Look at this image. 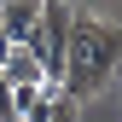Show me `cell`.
Segmentation results:
<instances>
[{
	"label": "cell",
	"instance_id": "cell-1",
	"mask_svg": "<svg viewBox=\"0 0 122 122\" xmlns=\"http://www.w3.org/2000/svg\"><path fill=\"white\" fill-rule=\"evenodd\" d=\"M122 70V29L111 18H93V12H76L70 23V52H64V99L87 105L99 99L105 87L116 81Z\"/></svg>",
	"mask_w": 122,
	"mask_h": 122
},
{
	"label": "cell",
	"instance_id": "cell-2",
	"mask_svg": "<svg viewBox=\"0 0 122 122\" xmlns=\"http://www.w3.org/2000/svg\"><path fill=\"white\" fill-rule=\"evenodd\" d=\"M70 23H76V6H70V0H41V18H35V29H29V41H23V47L35 52V64H41V81H47V87H64Z\"/></svg>",
	"mask_w": 122,
	"mask_h": 122
},
{
	"label": "cell",
	"instance_id": "cell-3",
	"mask_svg": "<svg viewBox=\"0 0 122 122\" xmlns=\"http://www.w3.org/2000/svg\"><path fill=\"white\" fill-rule=\"evenodd\" d=\"M35 18H41V0H0V29H6L12 47H23V41H29Z\"/></svg>",
	"mask_w": 122,
	"mask_h": 122
},
{
	"label": "cell",
	"instance_id": "cell-4",
	"mask_svg": "<svg viewBox=\"0 0 122 122\" xmlns=\"http://www.w3.org/2000/svg\"><path fill=\"white\" fill-rule=\"evenodd\" d=\"M0 76H6L12 87H35V81H41V64H35L29 47H12L6 58H0Z\"/></svg>",
	"mask_w": 122,
	"mask_h": 122
},
{
	"label": "cell",
	"instance_id": "cell-5",
	"mask_svg": "<svg viewBox=\"0 0 122 122\" xmlns=\"http://www.w3.org/2000/svg\"><path fill=\"white\" fill-rule=\"evenodd\" d=\"M23 122H81V105H76V99H64V93H52L35 116H23Z\"/></svg>",
	"mask_w": 122,
	"mask_h": 122
},
{
	"label": "cell",
	"instance_id": "cell-6",
	"mask_svg": "<svg viewBox=\"0 0 122 122\" xmlns=\"http://www.w3.org/2000/svg\"><path fill=\"white\" fill-rule=\"evenodd\" d=\"M0 122H18V87L0 76Z\"/></svg>",
	"mask_w": 122,
	"mask_h": 122
},
{
	"label": "cell",
	"instance_id": "cell-7",
	"mask_svg": "<svg viewBox=\"0 0 122 122\" xmlns=\"http://www.w3.org/2000/svg\"><path fill=\"white\" fill-rule=\"evenodd\" d=\"M6 52H12V41H6V29H0V58H6Z\"/></svg>",
	"mask_w": 122,
	"mask_h": 122
}]
</instances>
